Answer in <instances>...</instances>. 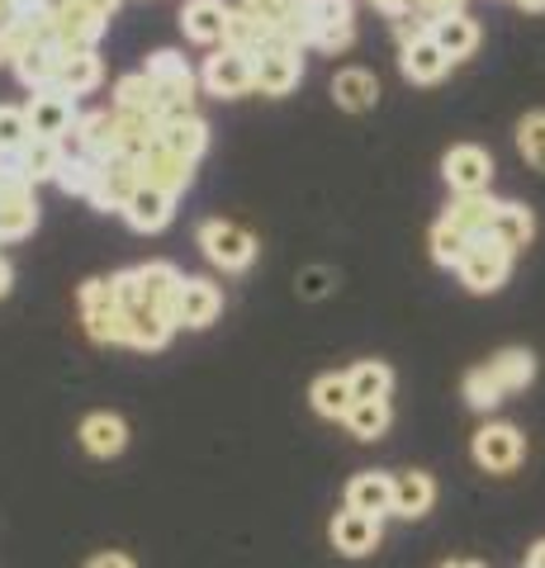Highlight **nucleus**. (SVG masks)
I'll return each mask as SVG.
<instances>
[{"label": "nucleus", "instance_id": "nucleus-1", "mask_svg": "<svg viewBox=\"0 0 545 568\" xmlns=\"http://www.w3.org/2000/svg\"><path fill=\"white\" fill-rule=\"evenodd\" d=\"M114 284H119V304H124V308L148 304V308H162L171 317L175 313V294H181L185 275L175 271L171 261H148V265H133V271H119ZM171 323H175V317H171Z\"/></svg>", "mask_w": 545, "mask_h": 568}, {"label": "nucleus", "instance_id": "nucleus-2", "mask_svg": "<svg viewBox=\"0 0 545 568\" xmlns=\"http://www.w3.org/2000/svg\"><path fill=\"white\" fill-rule=\"evenodd\" d=\"M148 77L157 85V95H162V119H181V114H195V71L185 67V58H175V52H152L148 58Z\"/></svg>", "mask_w": 545, "mask_h": 568}, {"label": "nucleus", "instance_id": "nucleus-3", "mask_svg": "<svg viewBox=\"0 0 545 568\" xmlns=\"http://www.w3.org/2000/svg\"><path fill=\"white\" fill-rule=\"evenodd\" d=\"M81 317H85V332H91L100 346L124 342V304H119L114 275H110V280H85V284H81Z\"/></svg>", "mask_w": 545, "mask_h": 568}, {"label": "nucleus", "instance_id": "nucleus-4", "mask_svg": "<svg viewBox=\"0 0 545 568\" xmlns=\"http://www.w3.org/2000/svg\"><path fill=\"white\" fill-rule=\"evenodd\" d=\"M200 252L214 261L219 271L238 275V271H248V265L256 261V237H252L242 223L209 219V223H200Z\"/></svg>", "mask_w": 545, "mask_h": 568}, {"label": "nucleus", "instance_id": "nucleus-5", "mask_svg": "<svg viewBox=\"0 0 545 568\" xmlns=\"http://www.w3.org/2000/svg\"><path fill=\"white\" fill-rule=\"evenodd\" d=\"M507 271H513V252H507L498 237H474L465 261L455 265V275H461V284H465L470 294H494V290H503Z\"/></svg>", "mask_w": 545, "mask_h": 568}, {"label": "nucleus", "instance_id": "nucleus-6", "mask_svg": "<svg viewBox=\"0 0 545 568\" xmlns=\"http://www.w3.org/2000/svg\"><path fill=\"white\" fill-rule=\"evenodd\" d=\"M200 81H204V91H209V95L238 100V95L256 91V58H252V52H238V48H228V43H223L214 58H204Z\"/></svg>", "mask_w": 545, "mask_h": 568}, {"label": "nucleus", "instance_id": "nucleus-7", "mask_svg": "<svg viewBox=\"0 0 545 568\" xmlns=\"http://www.w3.org/2000/svg\"><path fill=\"white\" fill-rule=\"evenodd\" d=\"M138 185H143V162L129 156V152H114V156H104V162H100V181L91 190V204L100 213H124L129 194Z\"/></svg>", "mask_w": 545, "mask_h": 568}, {"label": "nucleus", "instance_id": "nucleus-8", "mask_svg": "<svg viewBox=\"0 0 545 568\" xmlns=\"http://www.w3.org/2000/svg\"><path fill=\"white\" fill-rule=\"evenodd\" d=\"M522 455H526V440H522L517 426L488 422L474 432V465L484 474H513L522 465Z\"/></svg>", "mask_w": 545, "mask_h": 568}, {"label": "nucleus", "instance_id": "nucleus-9", "mask_svg": "<svg viewBox=\"0 0 545 568\" xmlns=\"http://www.w3.org/2000/svg\"><path fill=\"white\" fill-rule=\"evenodd\" d=\"M62 152L72 156H91V162H104V156L119 152V119L114 110H91L77 119V129L62 138Z\"/></svg>", "mask_w": 545, "mask_h": 568}, {"label": "nucleus", "instance_id": "nucleus-10", "mask_svg": "<svg viewBox=\"0 0 545 568\" xmlns=\"http://www.w3.org/2000/svg\"><path fill=\"white\" fill-rule=\"evenodd\" d=\"M442 175L451 194H484L488 181H494V156L484 148H474V142H461V148H451L442 156Z\"/></svg>", "mask_w": 545, "mask_h": 568}, {"label": "nucleus", "instance_id": "nucleus-11", "mask_svg": "<svg viewBox=\"0 0 545 568\" xmlns=\"http://www.w3.org/2000/svg\"><path fill=\"white\" fill-rule=\"evenodd\" d=\"M309 20H313V48L342 52L356 39V10L351 0H309Z\"/></svg>", "mask_w": 545, "mask_h": 568}, {"label": "nucleus", "instance_id": "nucleus-12", "mask_svg": "<svg viewBox=\"0 0 545 568\" xmlns=\"http://www.w3.org/2000/svg\"><path fill=\"white\" fill-rule=\"evenodd\" d=\"M24 114H29V133L33 138H67L77 129V100L72 95H62V91H33V100L24 104Z\"/></svg>", "mask_w": 545, "mask_h": 568}, {"label": "nucleus", "instance_id": "nucleus-13", "mask_svg": "<svg viewBox=\"0 0 545 568\" xmlns=\"http://www.w3.org/2000/svg\"><path fill=\"white\" fill-rule=\"evenodd\" d=\"M299 77H304V58L299 48H285V43H266L256 52V91L261 95H290Z\"/></svg>", "mask_w": 545, "mask_h": 568}, {"label": "nucleus", "instance_id": "nucleus-14", "mask_svg": "<svg viewBox=\"0 0 545 568\" xmlns=\"http://www.w3.org/2000/svg\"><path fill=\"white\" fill-rule=\"evenodd\" d=\"M110 20H100L95 10H85L81 0H72L62 14H52V43H58L62 52H91L100 43V33Z\"/></svg>", "mask_w": 545, "mask_h": 568}, {"label": "nucleus", "instance_id": "nucleus-15", "mask_svg": "<svg viewBox=\"0 0 545 568\" xmlns=\"http://www.w3.org/2000/svg\"><path fill=\"white\" fill-rule=\"evenodd\" d=\"M380 521H384V517H371V511L346 507V511H337V517H332L327 536H332V545H337V555L361 559V555H371V549L380 545Z\"/></svg>", "mask_w": 545, "mask_h": 568}, {"label": "nucleus", "instance_id": "nucleus-16", "mask_svg": "<svg viewBox=\"0 0 545 568\" xmlns=\"http://www.w3.org/2000/svg\"><path fill=\"white\" fill-rule=\"evenodd\" d=\"M219 313H223L219 284L190 275V280L181 284V294H175V313H171V317H175V327H209Z\"/></svg>", "mask_w": 545, "mask_h": 568}, {"label": "nucleus", "instance_id": "nucleus-17", "mask_svg": "<svg viewBox=\"0 0 545 568\" xmlns=\"http://www.w3.org/2000/svg\"><path fill=\"white\" fill-rule=\"evenodd\" d=\"M143 162V185H157V190H166V194H185L190 181H195V162L181 152H171V148H148V156H138Z\"/></svg>", "mask_w": 545, "mask_h": 568}, {"label": "nucleus", "instance_id": "nucleus-18", "mask_svg": "<svg viewBox=\"0 0 545 568\" xmlns=\"http://www.w3.org/2000/svg\"><path fill=\"white\" fill-rule=\"evenodd\" d=\"M171 213H175V194L157 190V185H138L124 204V223L133 233H162L171 223Z\"/></svg>", "mask_w": 545, "mask_h": 568}, {"label": "nucleus", "instance_id": "nucleus-19", "mask_svg": "<svg viewBox=\"0 0 545 568\" xmlns=\"http://www.w3.org/2000/svg\"><path fill=\"white\" fill-rule=\"evenodd\" d=\"M498 209H503V204H498L488 190H484V194H455V200L446 204V223H455L465 237H488V233H494Z\"/></svg>", "mask_w": 545, "mask_h": 568}, {"label": "nucleus", "instance_id": "nucleus-20", "mask_svg": "<svg viewBox=\"0 0 545 568\" xmlns=\"http://www.w3.org/2000/svg\"><path fill=\"white\" fill-rule=\"evenodd\" d=\"M171 332H175V323L162 308H148V304L124 308V346H133V351H162L171 342Z\"/></svg>", "mask_w": 545, "mask_h": 568}, {"label": "nucleus", "instance_id": "nucleus-21", "mask_svg": "<svg viewBox=\"0 0 545 568\" xmlns=\"http://www.w3.org/2000/svg\"><path fill=\"white\" fill-rule=\"evenodd\" d=\"M346 507L371 511V517H390L394 511V474H380V469L356 474L346 484Z\"/></svg>", "mask_w": 545, "mask_h": 568}, {"label": "nucleus", "instance_id": "nucleus-22", "mask_svg": "<svg viewBox=\"0 0 545 568\" xmlns=\"http://www.w3.org/2000/svg\"><path fill=\"white\" fill-rule=\"evenodd\" d=\"M398 67H403V77H408L413 85H436L451 71V58L436 48V39L427 33V39H417V43H403Z\"/></svg>", "mask_w": 545, "mask_h": 568}, {"label": "nucleus", "instance_id": "nucleus-23", "mask_svg": "<svg viewBox=\"0 0 545 568\" xmlns=\"http://www.w3.org/2000/svg\"><path fill=\"white\" fill-rule=\"evenodd\" d=\"M228 10L223 0H190V6L181 10V29L190 43H223L228 33Z\"/></svg>", "mask_w": 545, "mask_h": 568}, {"label": "nucleus", "instance_id": "nucleus-24", "mask_svg": "<svg viewBox=\"0 0 545 568\" xmlns=\"http://www.w3.org/2000/svg\"><path fill=\"white\" fill-rule=\"evenodd\" d=\"M62 58H67V52H62L58 43H39V48H29L24 58L14 62V77H20L29 91H58Z\"/></svg>", "mask_w": 545, "mask_h": 568}, {"label": "nucleus", "instance_id": "nucleus-25", "mask_svg": "<svg viewBox=\"0 0 545 568\" xmlns=\"http://www.w3.org/2000/svg\"><path fill=\"white\" fill-rule=\"evenodd\" d=\"M432 503H436L432 474H422V469L394 474V517L417 521V517H427V511H432Z\"/></svg>", "mask_w": 545, "mask_h": 568}, {"label": "nucleus", "instance_id": "nucleus-26", "mask_svg": "<svg viewBox=\"0 0 545 568\" xmlns=\"http://www.w3.org/2000/svg\"><path fill=\"white\" fill-rule=\"evenodd\" d=\"M332 100H337L342 110H351V114L375 110V100H380L375 71H365V67H346V71H337V77H332Z\"/></svg>", "mask_w": 545, "mask_h": 568}, {"label": "nucleus", "instance_id": "nucleus-27", "mask_svg": "<svg viewBox=\"0 0 545 568\" xmlns=\"http://www.w3.org/2000/svg\"><path fill=\"white\" fill-rule=\"evenodd\" d=\"M81 446L91 450L95 459H114L119 450L129 446V426L124 417H114V413H91L81 422Z\"/></svg>", "mask_w": 545, "mask_h": 568}, {"label": "nucleus", "instance_id": "nucleus-28", "mask_svg": "<svg viewBox=\"0 0 545 568\" xmlns=\"http://www.w3.org/2000/svg\"><path fill=\"white\" fill-rule=\"evenodd\" d=\"M62 162H67V152H62L58 138H29L24 148L14 152V166H20L33 185H39V181H58Z\"/></svg>", "mask_w": 545, "mask_h": 568}, {"label": "nucleus", "instance_id": "nucleus-29", "mask_svg": "<svg viewBox=\"0 0 545 568\" xmlns=\"http://www.w3.org/2000/svg\"><path fill=\"white\" fill-rule=\"evenodd\" d=\"M432 39H436V48H442L451 62H461V58H470V52L480 48V24H474L465 10H455V14L432 20Z\"/></svg>", "mask_w": 545, "mask_h": 568}, {"label": "nucleus", "instance_id": "nucleus-30", "mask_svg": "<svg viewBox=\"0 0 545 568\" xmlns=\"http://www.w3.org/2000/svg\"><path fill=\"white\" fill-rule=\"evenodd\" d=\"M157 142L171 152L190 156V162H200L204 148H209V123L200 114H181V119H162V133H157Z\"/></svg>", "mask_w": 545, "mask_h": 568}, {"label": "nucleus", "instance_id": "nucleus-31", "mask_svg": "<svg viewBox=\"0 0 545 568\" xmlns=\"http://www.w3.org/2000/svg\"><path fill=\"white\" fill-rule=\"evenodd\" d=\"M104 81V62H100V52H67L62 58V77H58V91L62 95H91L95 85Z\"/></svg>", "mask_w": 545, "mask_h": 568}, {"label": "nucleus", "instance_id": "nucleus-32", "mask_svg": "<svg viewBox=\"0 0 545 568\" xmlns=\"http://www.w3.org/2000/svg\"><path fill=\"white\" fill-rule=\"evenodd\" d=\"M114 110H129V114H157L162 119V95L148 71H129V77L114 81Z\"/></svg>", "mask_w": 545, "mask_h": 568}, {"label": "nucleus", "instance_id": "nucleus-33", "mask_svg": "<svg viewBox=\"0 0 545 568\" xmlns=\"http://www.w3.org/2000/svg\"><path fill=\"white\" fill-rule=\"evenodd\" d=\"M309 398H313V413H319V417H327V422H346L351 403H356V388H351L346 375H323L319 384L309 388Z\"/></svg>", "mask_w": 545, "mask_h": 568}, {"label": "nucleus", "instance_id": "nucleus-34", "mask_svg": "<svg viewBox=\"0 0 545 568\" xmlns=\"http://www.w3.org/2000/svg\"><path fill=\"white\" fill-rule=\"evenodd\" d=\"M114 119H119V152L148 156V148H157V133H162V119H157V114L114 110Z\"/></svg>", "mask_w": 545, "mask_h": 568}, {"label": "nucleus", "instance_id": "nucleus-35", "mask_svg": "<svg viewBox=\"0 0 545 568\" xmlns=\"http://www.w3.org/2000/svg\"><path fill=\"white\" fill-rule=\"evenodd\" d=\"M488 237H498L507 252H522V246H532V237H536L532 209H526V204H503L498 219H494V233H488Z\"/></svg>", "mask_w": 545, "mask_h": 568}, {"label": "nucleus", "instance_id": "nucleus-36", "mask_svg": "<svg viewBox=\"0 0 545 568\" xmlns=\"http://www.w3.org/2000/svg\"><path fill=\"white\" fill-rule=\"evenodd\" d=\"M346 432L356 440H380L390 432V398H356L346 413Z\"/></svg>", "mask_w": 545, "mask_h": 568}, {"label": "nucleus", "instance_id": "nucleus-37", "mask_svg": "<svg viewBox=\"0 0 545 568\" xmlns=\"http://www.w3.org/2000/svg\"><path fill=\"white\" fill-rule=\"evenodd\" d=\"M33 227H39V204H33V194H10V200H0V242H20L33 233Z\"/></svg>", "mask_w": 545, "mask_h": 568}, {"label": "nucleus", "instance_id": "nucleus-38", "mask_svg": "<svg viewBox=\"0 0 545 568\" xmlns=\"http://www.w3.org/2000/svg\"><path fill=\"white\" fill-rule=\"evenodd\" d=\"M223 43H228V48H238V52H252V58H256V52L271 43V29L261 24L252 10H233V14H228V33H223Z\"/></svg>", "mask_w": 545, "mask_h": 568}, {"label": "nucleus", "instance_id": "nucleus-39", "mask_svg": "<svg viewBox=\"0 0 545 568\" xmlns=\"http://www.w3.org/2000/svg\"><path fill=\"white\" fill-rule=\"evenodd\" d=\"M488 369L498 375V384L507 388V394H517V388H526V384L536 379V355L513 346V351H498L494 361H488Z\"/></svg>", "mask_w": 545, "mask_h": 568}, {"label": "nucleus", "instance_id": "nucleus-40", "mask_svg": "<svg viewBox=\"0 0 545 568\" xmlns=\"http://www.w3.org/2000/svg\"><path fill=\"white\" fill-rule=\"evenodd\" d=\"M346 379H351V388H356V398H390L394 369L384 361H361V365L346 369Z\"/></svg>", "mask_w": 545, "mask_h": 568}, {"label": "nucleus", "instance_id": "nucleus-41", "mask_svg": "<svg viewBox=\"0 0 545 568\" xmlns=\"http://www.w3.org/2000/svg\"><path fill=\"white\" fill-rule=\"evenodd\" d=\"M517 152H522L526 166L545 175V110L522 114V123H517Z\"/></svg>", "mask_w": 545, "mask_h": 568}, {"label": "nucleus", "instance_id": "nucleus-42", "mask_svg": "<svg viewBox=\"0 0 545 568\" xmlns=\"http://www.w3.org/2000/svg\"><path fill=\"white\" fill-rule=\"evenodd\" d=\"M242 10H252L271 33H280V29L294 24L299 14L309 10V0H242Z\"/></svg>", "mask_w": 545, "mask_h": 568}, {"label": "nucleus", "instance_id": "nucleus-43", "mask_svg": "<svg viewBox=\"0 0 545 568\" xmlns=\"http://www.w3.org/2000/svg\"><path fill=\"white\" fill-rule=\"evenodd\" d=\"M95 181H100V162H91V156H72V152H67V162H62V171H58V185H62L67 194H81V200H91Z\"/></svg>", "mask_w": 545, "mask_h": 568}, {"label": "nucleus", "instance_id": "nucleus-44", "mask_svg": "<svg viewBox=\"0 0 545 568\" xmlns=\"http://www.w3.org/2000/svg\"><path fill=\"white\" fill-rule=\"evenodd\" d=\"M465 398H470V407H480V413H488V407H498V403L507 398V388L498 384L494 369L480 365V369H470V375H465Z\"/></svg>", "mask_w": 545, "mask_h": 568}, {"label": "nucleus", "instance_id": "nucleus-45", "mask_svg": "<svg viewBox=\"0 0 545 568\" xmlns=\"http://www.w3.org/2000/svg\"><path fill=\"white\" fill-rule=\"evenodd\" d=\"M470 242H474V237H465L461 227L442 219V223L432 227V261H436V265H461L465 252H470Z\"/></svg>", "mask_w": 545, "mask_h": 568}, {"label": "nucleus", "instance_id": "nucleus-46", "mask_svg": "<svg viewBox=\"0 0 545 568\" xmlns=\"http://www.w3.org/2000/svg\"><path fill=\"white\" fill-rule=\"evenodd\" d=\"M29 138V114L14 110V104H0V156H14Z\"/></svg>", "mask_w": 545, "mask_h": 568}, {"label": "nucleus", "instance_id": "nucleus-47", "mask_svg": "<svg viewBox=\"0 0 545 568\" xmlns=\"http://www.w3.org/2000/svg\"><path fill=\"white\" fill-rule=\"evenodd\" d=\"M413 6H417L422 14H432V20H442V14L465 10V0H413Z\"/></svg>", "mask_w": 545, "mask_h": 568}, {"label": "nucleus", "instance_id": "nucleus-48", "mask_svg": "<svg viewBox=\"0 0 545 568\" xmlns=\"http://www.w3.org/2000/svg\"><path fill=\"white\" fill-rule=\"evenodd\" d=\"M85 568H133V559H129V555H119V549H104V555H95Z\"/></svg>", "mask_w": 545, "mask_h": 568}, {"label": "nucleus", "instance_id": "nucleus-49", "mask_svg": "<svg viewBox=\"0 0 545 568\" xmlns=\"http://www.w3.org/2000/svg\"><path fill=\"white\" fill-rule=\"evenodd\" d=\"M24 14V0H0V29H10Z\"/></svg>", "mask_w": 545, "mask_h": 568}, {"label": "nucleus", "instance_id": "nucleus-50", "mask_svg": "<svg viewBox=\"0 0 545 568\" xmlns=\"http://www.w3.org/2000/svg\"><path fill=\"white\" fill-rule=\"evenodd\" d=\"M85 10H95L100 20H114V10H119V0H81Z\"/></svg>", "mask_w": 545, "mask_h": 568}, {"label": "nucleus", "instance_id": "nucleus-51", "mask_svg": "<svg viewBox=\"0 0 545 568\" xmlns=\"http://www.w3.org/2000/svg\"><path fill=\"white\" fill-rule=\"evenodd\" d=\"M371 6H380L384 14H408V10H413V0H371Z\"/></svg>", "mask_w": 545, "mask_h": 568}, {"label": "nucleus", "instance_id": "nucleus-52", "mask_svg": "<svg viewBox=\"0 0 545 568\" xmlns=\"http://www.w3.org/2000/svg\"><path fill=\"white\" fill-rule=\"evenodd\" d=\"M526 568H545V540L532 545V559H526Z\"/></svg>", "mask_w": 545, "mask_h": 568}, {"label": "nucleus", "instance_id": "nucleus-53", "mask_svg": "<svg viewBox=\"0 0 545 568\" xmlns=\"http://www.w3.org/2000/svg\"><path fill=\"white\" fill-rule=\"evenodd\" d=\"M10 280H14V275H10V265H6V261H0V298H6V294H10Z\"/></svg>", "mask_w": 545, "mask_h": 568}, {"label": "nucleus", "instance_id": "nucleus-54", "mask_svg": "<svg viewBox=\"0 0 545 568\" xmlns=\"http://www.w3.org/2000/svg\"><path fill=\"white\" fill-rule=\"evenodd\" d=\"M442 568H484V564H474V559H446Z\"/></svg>", "mask_w": 545, "mask_h": 568}, {"label": "nucleus", "instance_id": "nucleus-55", "mask_svg": "<svg viewBox=\"0 0 545 568\" xmlns=\"http://www.w3.org/2000/svg\"><path fill=\"white\" fill-rule=\"evenodd\" d=\"M517 6H522V10H532V14H541V10H545V0H517Z\"/></svg>", "mask_w": 545, "mask_h": 568}, {"label": "nucleus", "instance_id": "nucleus-56", "mask_svg": "<svg viewBox=\"0 0 545 568\" xmlns=\"http://www.w3.org/2000/svg\"><path fill=\"white\" fill-rule=\"evenodd\" d=\"M0 62H10V52H6V29H0Z\"/></svg>", "mask_w": 545, "mask_h": 568}]
</instances>
